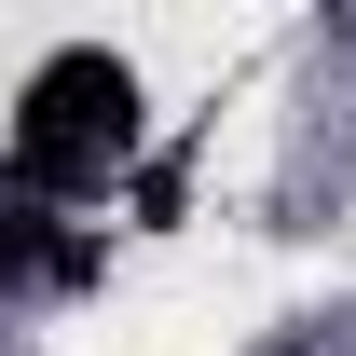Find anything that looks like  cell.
<instances>
[{"label": "cell", "instance_id": "6da1fadb", "mask_svg": "<svg viewBox=\"0 0 356 356\" xmlns=\"http://www.w3.org/2000/svg\"><path fill=\"white\" fill-rule=\"evenodd\" d=\"M137 137V69L124 55H42L28 69V110H14V178H42V192H83V178L124 165Z\"/></svg>", "mask_w": 356, "mask_h": 356}]
</instances>
